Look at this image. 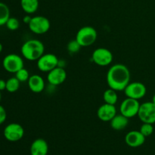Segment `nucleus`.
Instances as JSON below:
<instances>
[{
	"label": "nucleus",
	"mask_w": 155,
	"mask_h": 155,
	"mask_svg": "<svg viewBox=\"0 0 155 155\" xmlns=\"http://www.w3.org/2000/svg\"><path fill=\"white\" fill-rule=\"evenodd\" d=\"M21 82L16 77H12L6 81V90L11 93L17 92L20 88Z\"/></svg>",
	"instance_id": "obj_21"
},
{
	"label": "nucleus",
	"mask_w": 155,
	"mask_h": 155,
	"mask_svg": "<svg viewBox=\"0 0 155 155\" xmlns=\"http://www.w3.org/2000/svg\"><path fill=\"white\" fill-rule=\"evenodd\" d=\"M152 101V102H153V103H154V104H155V93H154V95H153V98H152V101Z\"/></svg>",
	"instance_id": "obj_30"
},
{
	"label": "nucleus",
	"mask_w": 155,
	"mask_h": 155,
	"mask_svg": "<svg viewBox=\"0 0 155 155\" xmlns=\"http://www.w3.org/2000/svg\"><path fill=\"white\" fill-rule=\"evenodd\" d=\"M31 19H32L31 17H30L29 15H27L24 17V18H23V21H24V23H25L26 24H30V21H31Z\"/></svg>",
	"instance_id": "obj_28"
},
{
	"label": "nucleus",
	"mask_w": 155,
	"mask_h": 155,
	"mask_svg": "<svg viewBox=\"0 0 155 155\" xmlns=\"http://www.w3.org/2000/svg\"><path fill=\"white\" fill-rule=\"evenodd\" d=\"M92 59L98 66L106 67L113 61V54L107 48H98L92 52Z\"/></svg>",
	"instance_id": "obj_10"
},
{
	"label": "nucleus",
	"mask_w": 155,
	"mask_h": 155,
	"mask_svg": "<svg viewBox=\"0 0 155 155\" xmlns=\"http://www.w3.org/2000/svg\"><path fill=\"white\" fill-rule=\"evenodd\" d=\"M2 50H3L2 44L1 42H0V54H1V53H2Z\"/></svg>",
	"instance_id": "obj_29"
},
{
	"label": "nucleus",
	"mask_w": 155,
	"mask_h": 155,
	"mask_svg": "<svg viewBox=\"0 0 155 155\" xmlns=\"http://www.w3.org/2000/svg\"><path fill=\"white\" fill-rule=\"evenodd\" d=\"M10 18V10L8 6L3 2H0V26L5 25Z\"/></svg>",
	"instance_id": "obj_20"
},
{
	"label": "nucleus",
	"mask_w": 155,
	"mask_h": 155,
	"mask_svg": "<svg viewBox=\"0 0 155 155\" xmlns=\"http://www.w3.org/2000/svg\"><path fill=\"white\" fill-rule=\"evenodd\" d=\"M103 99H104V103L115 105L118 100L117 91L110 89V88L107 89V90L104 91V94H103Z\"/></svg>",
	"instance_id": "obj_19"
},
{
	"label": "nucleus",
	"mask_w": 155,
	"mask_h": 155,
	"mask_svg": "<svg viewBox=\"0 0 155 155\" xmlns=\"http://www.w3.org/2000/svg\"><path fill=\"white\" fill-rule=\"evenodd\" d=\"M124 93L127 98L139 100L146 95V86L140 82H133L127 85L124 89Z\"/></svg>",
	"instance_id": "obj_11"
},
{
	"label": "nucleus",
	"mask_w": 155,
	"mask_h": 155,
	"mask_svg": "<svg viewBox=\"0 0 155 155\" xmlns=\"http://www.w3.org/2000/svg\"><path fill=\"white\" fill-rule=\"evenodd\" d=\"M3 135L6 140L8 142H18L24 137V130L21 124L12 123L5 127Z\"/></svg>",
	"instance_id": "obj_7"
},
{
	"label": "nucleus",
	"mask_w": 155,
	"mask_h": 155,
	"mask_svg": "<svg viewBox=\"0 0 155 155\" xmlns=\"http://www.w3.org/2000/svg\"><path fill=\"white\" fill-rule=\"evenodd\" d=\"M28 26L30 31L35 34H44L49 30L51 24L47 18L38 15L32 18Z\"/></svg>",
	"instance_id": "obj_6"
},
{
	"label": "nucleus",
	"mask_w": 155,
	"mask_h": 155,
	"mask_svg": "<svg viewBox=\"0 0 155 155\" xmlns=\"http://www.w3.org/2000/svg\"><path fill=\"white\" fill-rule=\"evenodd\" d=\"M110 127L113 130L120 131L123 130L128 126L129 124V118L124 116L123 114H117L110 121Z\"/></svg>",
	"instance_id": "obj_17"
},
{
	"label": "nucleus",
	"mask_w": 155,
	"mask_h": 155,
	"mask_svg": "<svg viewBox=\"0 0 155 155\" xmlns=\"http://www.w3.org/2000/svg\"><path fill=\"white\" fill-rule=\"evenodd\" d=\"M36 61L38 69L44 73H48L52 71L59 64V61L57 56L51 53L43 54Z\"/></svg>",
	"instance_id": "obj_5"
},
{
	"label": "nucleus",
	"mask_w": 155,
	"mask_h": 155,
	"mask_svg": "<svg viewBox=\"0 0 155 155\" xmlns=\"http://www.w3.org/2000/svg\"><path fill=\"white\" fill-rule=\"evenodd\" d=\"M45 51L43 43L39 39H33L27 40L21 48L23 57L30 61H37Z\"/></svg>",
	"instance_id": "obj_2"
},
{
	"label": "nucleus",
	"mask_w": 155,
	"mask_h": 155,
	"mask_svg": "<svg viewBox=\"0 0 155 155\" xmlns=\"http://www.w3.org/2000/svg\"><path fill=\"white\" fill-rule=\"evenodd\" d=\"M5 26L9 30L15 31V30H17L20 27V22L16 18L10 17L7 22H6Z\"/></svg>",
	"instance_id": "obj_24"
},
{
	"label": "nucleus",
	"mask_w": 155,
	"mask_h": 155,
	"mask_svg": "<svg viewBox=\"0 0 155 155\" xmlns=\"http://www.w3.org/2000/svg\"><path fill=\"white\" fill-rule=\"evenodd\" d=\"M67 73L63 68L58 66L52 71H49L47 76L48 83L52 86H59L66 80Z\"/></svg>",
	"instance_id": "obj_12"
},
{
	"label": "nucleus",
	"mask_w": 155,
	"mask_h": 155,
	"mask_svg": "<svg viewBox=\"0 0 155 155\" xmlns=\"http://www.w3.org/2000/svg\"><path fill=\"white\" fill-rule=\"evenodd\" d=\"M145 138L143 135L141 133L140 131L133 130L130 131L126 135L125 142L128 146L131 148H138L140 147L145 143Z\"/></svg>",
	"instance_id": "obj_14"
},
{
	"label": "nucleus",
	"mask_w": 155,
	"mask_h": 155,
	"mask_svg": "<svg viewBox=\"0 0 155 155\" xmlns=\"http://www.w3.org/2000/svg\"><path fill=\"white\" fill-rule=\"evenodd\" d=\"M27 82L30 91L34 93H40L45 89V81L43 78L38 74L30 76Z\"/></svg>",
	"instance_id": "obj_16"
},
{
	"label": "nucleus",
	"mask_w": 155,
	"mask_h": 155,
	"mask_svg": "<svg viewBox=\"0 0 155 155\" xmlns=\"http://www.w3.org/2000/svg\"><path fill=\"white\" fill-rule=\"evenodd\" d=\"M2 99V94H1V91H0V101H1Z\"/></svg>",
	"instance_id": "obj_31"
},
{
	"label": "nucleus",
	"mask_w": 155,
	"mask_h": 155,
	"mask_svg": "<svg viewBox=\"0 0 155 155\" xmlns=\"http://www.w3.org/2000/svg\"><path fill=\"white\" fill-rule=\"evenodd\" d=\"M98 33L94 27L90 26L83 27L78 30L76 35V40L82 47H88L95 43Z\"/></svg>",
	"instance_id": "obj_3"
},
{
	"label": "nucleus",
	"mask_w": 155,
	"mask_h": 155,
	"mask_svg": "<svg viewBox=\"0 0 155 155\" xmlns=\"http://www.w3.org/2000/svg\"><path fill=\"white\" fill-rule=\"evenodd\" d=\"M6 90V81L0 79V91Z\"/></svg>",
	"instance_id": "obj_27"
},
{
	"label": "nucleus",
	"mask_w": 155,
	"mask_h": 155,
	"mask_svg": "<svg viewBox=\"0 0 155 155\" xmlns=\"http://www.w3.org/2000/svg\"><path fill=\"white\" fill-rule=\"evenodd\" d=\"M30 155H47L48 152V143L43 139H37L32 142L30 148Z\"/></svg>",
	"instance_id": "obj_15"
},
{
	"label": "nucleus",
	"mask_w": 155,
	"mask_h": 155,
	"mask_svg": "<svg viewBox=\"0 0 155 155\" xmlns=\"http://www.w3.org/2000/svg\"><path fill=\"white\" fill-rule=\"evenodd\" d=\"M22 10L27 15L35 13L39 8V0H21Z\"/></svg>",
	"instance_id": "obj_18"
},
{
	"label": "nucleus",
	"mask_w": 155,
	"mask_h": 155,
	"mask_svg": "<svg viewBox=\"0 0 155 155\" xmlns=\"http://www.w3.org/2000/svg\"><path fill=\"white\" fill-rule=\"evenodd\" d=\"M138 117L142 123L155 124V104L152 101H147L141 104Z\"/></svg>",
	"instance_id": "obj_8"
},
{
	"label": "nucleus",
	"mask_w": 155,
	"mask_h": 155,
	"mask_svg": "<svg viewBox=\"0 0 155 155\" xmlns=\"http://www.w3.org/2000/svg\"><path fill=\"white\" fill-rule=\"evenodd\" d=\"M81 48L82 46L79 44V42L76 39L70 41L68 44V46H67L68 51L70 53H73V54H75V53L78 52Z\"/></svg>",
	"instance_id": "obj_25"
},
{
	"label": "nucleus",
	"mask_w": 155,
	"mask_h": 155,
	"mask_svg": "<svg viewBox=\"0 0 155 155\" xmlns=\"http://www.w3.org/2000/svg\"><path fill=\"white\" fill-rule=\"evenodd\" d=\"M130 83V72L126 65L116 64L110 68L107 74L109 88L115 91H124Z\"/></svg>",
	"instance_id": "obj_1"
},
{
	"label": "nucleus",
	"mask_w": 155,
	"mask_h": 155,
	"mask_svg": "<svg viewBox=\"0 0 155 155\" xmlns=\"http://www.w3.org/2000/svg\"><path fill=\"white\" fill-rule=\"evenodd\" d=\"M140 104H141L139 102V100L127 98L120 104V111L121 114L127 117L129 119L134 117L135 116L138 115Z\"/></svg>",
	"instance_id": "obj_9"
},
{
	"label": "nucleus",
	"mask_w": 155,
	"mask_h": 155,
	"mask_svg": "<svg viewBox=\"0 0 155 155\" xmlns=\"http://www.w3.org/2000/svg\"><path fill=\"white\" fill-rule=\"evenodd\" d=\"M30 74H29L28 71L25 69L24 68H21V70L15 73V77L19 80L20 82H26L28 81L29 78H30Z\"/></svg>",
	"instance_id": "obj_23"
},
{
	"label": "nucleus",
	"mask_w": 155,
	"mask_h": 155,
	"mask_svg": "<svg viewBox=\"0 0 155 155\" xmlns=\"http://www.w3.org/2000/svg\"><path fill=\"white\" fill-rule=\"evenodd\" d=\"M6 118H7V113H6L5 109L2 105L0 104V125L4 124L5 121L6 120Z\"/></svg>",
	"instance_id": "obj_26"
},
{
	"label": "nucleus",
	"mask_w": 155,
	"mask_h": 155,
	"mask_svg": "<svg viewBox=\"0 0 155 155\" xmlns=\"http://www.w3.org/2000/svg\"><path fill=\"white\" fill-rule=\"evenodd\" d=\"M2 66L7 72L15 74L24 68V60L18 54H9L3 58Z\"/></svg>",
	"instance_id": "obj_4"
},
{
	"label": "nucleus",
	"mask_w": 155,
	"mask_h": 155,
	"mask_svg": "<svg viewBox=\"0 0 155 155\" xmlns=\"http://www.w3.org/2000/svg\"><path fill=\"white\" fill-rule=\"evenodd\" d=\"M139 131L141 132V133H142L145 137L150 136L151 135L153 134V133H154V127H153V124L143 123L142 127H140V130H139Z\"/></svg>",
	"instance_id": "obj_22"
},
{
	"label": "nucleus",
	"mask_w": 155,
	"mask_h": 155,
	"mask_svg": "<svg viewBox=\"0 0 155 155\" xmlns=\"http://www.w3.org/2000/svg\"><path fill=\"white\" fill-rule=\"evenodd\" d=\"M117 115V109L115 105L104 103L100 106L97 111V116L100 120L103 122H110Z\"/></svg>",
	"instance_id": "obj_13"
}]
</instances>
